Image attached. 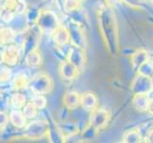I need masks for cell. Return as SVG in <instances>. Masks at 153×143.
Listing matches in <instances>:
<instances>
[{"label": "cell", "instance_id": "cell-1", "mask_svg": "<svg viewBox=\"0 0 153 143\" xmlns=\"http://www.w3.org/2000/svg\"><path fill=\"white\" fill-rule=\"evenodd\" d=\"M97 18L105 46L112 55H116L119 50L118 27L114 12L109 5L102 6L98 9Z\"/></svg>", "mask_w": 153, "mask_h": 143}, {"label": "cell", "instance_id": "cell-2", "mask_svg": "<svg viewBox=\"0 0 153 143\" xmlns=\"http://www.w3.org/2000/svg\"><path fill=\"white\" fill-rule=\"evenodd\" d=\"M36 20L39 30L46 34H53V31L60 26L56 14L51 10H42Z\"/></svg>", "mask_w": 153, "mask_h": 143}, {"label": "cell", "instance_id": "cell-3", "mask_svg": "<svg viewBox=\"0 0 153 143\" xmlns=\"http://www.w3.org/2000/svg\"><path fill=\"white\" fill-rule=\"evenodd\" d=\"M30 88L36 94H49L53 88V81L50 76L46 73H39L30 81Z\"/></svg>", "mask_w": 153, "mask_h": 143}, {"label": "cell", "instance_id": "cell-4", "mask_svg": "<svg viewBox=\"0 0 153 143\" xmlns=\"http://www.w3.org/2000/svg\"><path fill=\"white\" fill-rule=\"evenodd\" d=\"M67 28L68 30V33H70L71 43L72 44V46L85 49L87 45V39L85 31H84L82 25L73 20H71L68 21Z\"/></svg>", "mask_w": 153, "mask_h": 143}, {"label": "cell", "instance_id": "cell-5", "mask_svg": "<svg viewBox=\"0 0 153 143\" xmlns=\"http://www.w3.org/2000/svg\"><path fill=\"white\" fill-rule=\"evenodd\" d=\"M109 118L110 114L108 111L105 108L98 107L91 112L89 124L94 131H100L105 128V126L108 125L109 121Z\"/></svg>", "mask_w": 153, "mask_h": 143}, {"label": "cell", "instance_id": "cell-6", "mask_svg": "<svg viewBox=\"0 0 153 143\" xmlns=\"http://www.w3.org/2000/svg\"><path fill=\"white\" fill-rule=\"evenodd\" d=\"M153 88L152 78L138 73L130 84V91L133 94H147Z\"/></svg>", "mask_w": 153, "mask_h": 143}, {"label": "cell", "instance_id": "cell-7", "mask_svg": "<svg viewBox=\"0 0 153 143\" xmlns=\"http://www.w3.org/2000/svg\"><path fill=\"white\" fill-rule=\"evenodd\" d=\"M67 60L71 62L73 65L77 67L79 71L82 72L85 69V65H86L85 51L82 48L72 46L71 48H70V50L68 52Z\"/></svg>", "mask_w": 153, "mask_h": 143}, {"label": "cell", "instance_id": "cell-8", "mask_svg": "<svg viewBox=\"0 0 153 143\" xmlns=\"http://www.w3.org/2000/svg\"><path fill=\"white\" fill-rule=\"evenodd\" d=\"M26 132L30 136V137L40 139V137L44 136L49 133V126L48 123L44 122V121H33L27 126Z\"/></svg>", "mask_w": 153, "mask_h": 143}, {"label": "cell", "instance_id": "cell-9", "mask_svg": "<svg viewBox=\"0 0 153 143\" xmlns=\"http://www.w3.org/2000/svg\"><path fill=\"white\" fill-rule=\"evenodd\" d=\"M60 76L63 79L65 80H73L78 76L79 71L77 67L74 66L71 62H70L68 60H65L63 61L60 64Z\"/></svg>", "mask_w": 153, "mask_h": 143}, {"label": "cell", "instance_id": "cell-10", "mask_svg": "<svg viewBox=\"0 0 153 143\" xmlns=\"http://www.w3.org/2000/svg\"><path fill=\"white\" fill-rule=\"evenodd\" d=\"M99 99L97 95L92 92H87L81 94V107L88 112L98 108Z\"/></svg>", "mask_w": 153, "mask_h": 143}, {"label": "cell", "instance_id": "cell-11", "mask_svg": "<svg viewBox=\"0 0 153 143\" xmlns=\"http://www.w3.org/2000/svg\"><path fill=\"white\" fill-rule=\"evenodd\" d=\"M63 103L67 109L74 110L81 105V94L74 91H68L63 97Z\"/></svg>", "mask_w": 153, "mask_h": 143}, {"label": "cell", "instance_id": "cell-12", "mask_svg": "<svg viewBox=\"0 0 153 143\" xmlns=\"http://www.w3.org/2000/svg\"><path fill=\"white\" fill-rule=\"evenodd\" d=\"M150 99L146 94H133L132 105L134 109L139 113H147Z\"/></svg>", "mask_w": 153, "mask_h": 143}, {"label": "cell", "instance_id": "cell-13", "mask_svg": "<svg viewBox=\"0 0 153 143\" xmlns=\"http://www.w3.org/2000/svg\"><path fill=\"white\" fill-rule=\"evenodd\" d=\"M149 59H150V55L149 54V52L144 49L137 50L135 52H133V54L131 55V57H130L131 65H132L133 69H135L136 71L138 70L144 63L149 61Z\"/></svg>", "mask_w": 153, "mask_h": 143}, {"label": "cell", "instance_id": "cell-14", "mask_svg": "<svg viewBox=\"0 0 153 143\" xmlns=\"http://www.w3.org/2000/svg\"><path fill=\"white\" fill-rule=\"evenodd\" d=\"M52 37H53L54 42L59 46H65L71 42L70 33L68 30L65 26H59L52 34Z\"/></svg>", "mask_w": 153, "mask_h": 143}, {"label": "cell", "instance_id": "cell-15", "mask_svg": "<svg viewBox=\"0 0 153 143\" xmlns=\"http://www.w3.org/2000/svg\"><path fill=\"white\" fill-rule=\"evenodd\" d=\"M123 142L125 143H140L143 142V136L137 129L126 131L123 136Z\"/></svg>", "mask_w": 153, "mask_h": 143}, {"label": "cell", "instance_id": "cell-16", "mask_svg": "<svg viewBox=\"0 0 153 143\" xmlns=\"http://www.w3.org/2000/svg\"><path fill=\"white\" fill-rule=\"evenodd\" d=\"M26 61L31 67H37L42 63V55L38 51L33 50L26 57Z\"/></svg>", "mask_w": 153, "mask_h": 143}, {"label": "cell", "instance_id": "cell-17", "mask_svg": "<svg viewBox=\"0 0 153 143\" xmlns=\"http://www.w3.org/2000/svg\"><path fill=\"white\" fill-rule=\"evenodd\" d=\"M60 131L63 136H71L78 133V125L73 122H66L63 123L60 127Z\"/></svg>", "mask_w": 153, "mask_h": 143}, {"label": "cell", "instance_id": "cell-18", "mask_svg": "<svg viewBox=\"0 0 153 143\" xmlns=\"http://www.w3.org/2000/svg\"><path fill=\"white\" fill-rule=\"evenodd\" d=\"M26 116L24 113L18 112V111H13L10 114V119H12V122L13 123L14 126L18 127V128H22L26 124Z\"/></svg>", "mask_w": 153, "mask_h": 143}, {"label": "cell", "instance_id": "cell-19", "mask_svg": "<svg viewBox=\"0 0 153 143\" xmlns=\"http://www.w3.org/2000/svg\"><path fill=\"white\" fill-rule=\"evenodd\" d=\"M138 73H141V75L149 76V77H153V62L150 61V59L149 61H146V63H144L138 70H137Z\"/></svg>", "mask_w": 153, "mask_h": 143}, {"label": "cell", "instance_id": "cell-20", "mask_svg": "<svg viewBox=\"0 0 153 143\" xmlns=\"http://www.w3.org/2000/svg\"><path fill=\"white\" fill-rule=\"evenodd\" d=\"M23 113L25 115V116L29 119H33L36 118L38 113V109L35 107V106L33 103H29L25 106Z\"/></svg>", "mask_w": 153, "mask_h": 143}, {"label": "cell", "instance_id": "cell-21", "mask_svg": "<svg viewBox=\"0 0 153 143\" xmlns=\"http://www.w3.org/2000/svg\"><path fill=\"white\" fill-rule=\"evenodd\" d=\"M80 4L81 2H79L78 0H65L63 6H64V9L67 13H71L80 8Z\"/></svg>", "mask_w": 153, "mask_h": 143}, {"label": "cell", "instance_id": "cell-22", "mask_svg": "<svg viewBox=\"0 0 153 143\" xmlns=\"http://www.w3.org/2000/svg\"><path fill=\"white\" fill-rule=\"evenodd\" d=\"M30 103H33L38 110H42L46 107L47 105V99L42 94H36L30 100Z\"/></svg>", "mask_w": 153, "mask_h": 143}, {"label": "cell", "instance_id": "cell-23", "mask_svg": "<svg viewBox=\"0 0 153 143\" xmlns=\"http://www.w3.org/2000/svg\"><path fill=\"white\" fill-rule=\"evenodd\" d=\"M122 2L128 5L129 7L132 8H139L141 6V3L143 2L142 0H122Z\"/></svg>", "mask_w": 153, "mask_h": 143}, {"label": "cell", "instance_id": "cell-24", "mask_svg": "<svg viewBox=\"0 0 153 143\" xmlns=\"http://www.w3.org/2000/svg\"><path fill=\"white\" fill-rule=\"evenodd\" d=\"M143 142H153V128L149 129L146 132L145 136H143Z\"/></svg>", "mask_w": 153, "mask_h": 143}, {"label": "cell", "instance_id": "cell-25", "mask_svg": "<svg viewBox=\"0 0 153 143\" xmlns=\"http://www.w3.org/2000/svg\"><path fill=\"white\" fill-rule=\"evenodd\" d=\"M108 3V5L109 6H112V5H116V4H119L122 2V0H105Z\"/></svg>", "mask_w": 153, "mask_h": 143}, {"label": "cell", "instance_id": "cell-26", "mask_svg": "<svg viewBox=\"0 0 153 143\" xmlns=\"http://www.w3.org/2000/svg\"><path fill=\"white\" fill-rule=\"evenodd\" d=\"M147 113L149 115H153V100H150L149 106V110H147Z\"/></svg>", "mask_w": 153, "mask_h": 143}, {"label": "cell", "instance_id": "cell-27", "mask_svg": "<svg viewBox=\"0 0 153 143\" xmlns=\"http://www.w3.org/2000/svg\"><path fill=\"white\" fill-rule=\"evenodd\" d=\"M146 94H147V97H149V98L150 100H153V88H152Z\"/></svg>", "mask_w": 153, "mask_h": 143}, {"label": "cell", "instance_id": "cell-28", "mask_svg": "<svg viewBox=\"0 0 153 143\" xmlns=\"http://www.w3.org/2000/svg\"><path fill=\"white\" fill-rule=\"evenodd\" d=\"M79 2H83V1H85V0H78Z\"/></svg>", "mask_w": 153, "mask_h": 143}, {"label": "cell", "instance_id": "cell-29", "mask_svg": "<svg viewBox=\"0 0 153 143\" xmlns=\"http://www.w3.org/2000/svg\"><path fill=\"white\" fill-rule=\"evenodd\" d=\"M142 1H144V0H142Z\"/></svg>", "mask_w": 153, "mask_h": 143}, {"label": "cell", "instance_id": "cell-30", "mask_svg": "<svg viewBox=\"0 0 153 143\" xmlns=\"http://www.w3.org/2000/svg\"><path fill=\"white\" fill-rule=\"evenodd\" d=\"M152 2H153V0H152Z\"/></svg>", "mask_w": 153, "mask_h": 143}]
</instances>
